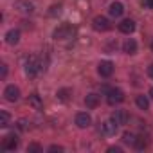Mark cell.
Listing matches in <instances>:
<instances>
[{
    "label": "cell",
    "instance_id": "f546056e",
    "mask_svg": "<svg viewBox=\"0 0 153 153\" xmlns=\"http://www.w3.org/2000/svg\"><path fill=\"white\" fill-rule=\"evenodd\" d=\"M149 97H151V99H153V88H151V90H149Z\"/></svg>",
    "mask_w": 153,
    "mask_h": 153
},
{
    "label": "cell",
    "instance_id": "ac0fdd59",
    "mask_svg": "<svg viewBox=\"0 0 153 153\" xmlns=\"http://www.w3.org/2000/svg\"><path fill=\"white\" fill-rule=\"evenodd\" d=\"M135 103H137V106H139L140 110H148V108H149V101H148L146 96H137V97H135Z\"/></svg>",
    "mask_w": 153,
    "mask_h": 153
},
{
    "label": "cell",
    "instance_id": "4316f807",
    "mask_svg": "<svg viewBox=\"0 0 153 153\" xmlns=\"http://www.w3.org/2000/svg\"><path fill=\"white\" fill-rule=\"evenodd\" d=\"M121 151H123V149H121L119 146H110V148H108V153H121Z\"/></svg>",
    "mask_w": 153,
    "mask_h": 153
},
{
    "label": "cell",
    "instance_id": "7402d4cb",
    "mask_svg": "<svg viewBox=\"0 0 153 153\" xmlns=\"http://www.w3.org/2000/svg\"><path fill=\"white\" fill-rule=\"evenodd\" d=\"M137 149H144L146 146H148V140L144 139V137H137V140H135V144H133Z\"/></svg>",
    "mask_w": 153,
    "mask_h": 153
},
{
    "label": "cell",
    "instance_id": "7c38bea8",
    "mask_svg": "<svg viewBox=\"0 0 153 153\" xmlns=\"http://www.w3.org/2000/svg\"><path fill=\"white\" fill-rule=\"evenodd\" d=\"M123 11H124V7H123V4H121V2H112V4H110V9H108L110 16L119 18V16L123 15Z\"/></svg>",
    "mask_w": 153,
    "mask_h": 153
},
{
    "label": "cell",
    "instance_id": "ffe728a7",
    "mask_svg": "<svg viewBox=\"0 0 153 153\" xmlns=\"http://www.w3.org/2000/svg\"><path fill=\"white\" fill-rule=\"evenodd\" d=\"M135 140H137V137L133 135V133H130V131H126V133H123V142L124 144H135Z\"/></svg>",
    "mask_w": 153,
    "mask_h": 153
},
{
    "label": "cell",
    "instance_id": "8992f818",
    "mask_svg": "<svg viewBox=\"0 0 153 153\" xmlns=\"http://www.w3.org/2000/svg\"><path fill=\"white\" fill-rule=\"evenodd\" d=\"M97 72H99V76H103V78H110L112 72H114V63L112 61H101L97 65Z\"/></svg>",
    "mask_w": 153,
    "mask_h": 153
},
{
    "label": "cell",
    "instance_id": "6da1fadb",
    "mask_svg": "<svg viewBox=\"0 0 153 153\" xmlns=\"http://www.w3.org/2000/svg\"><path fill=\"white\" fill-rule=\"evenodd\" d=\"M42 68H43V67L40 65V61H38L36 56H31V58L27 59V63H25V74L29 76V78H34V76H36Z\"/></svg>",
    "mask_w": 153,
    "mask_h": 153
},
{
    "label": "cell",
    "instance_id": "30bf717a",
    "mask_svg": "<svg viewBox=\"0 0 153 153\" xmlns=\"http://www.w3.org/2000/svg\"><path fill=\"white\" fill-rule=\"evenodd\" d=\"M112 121L117 123V124H126V121H128V112H126V110H115V112L112 114Z\"/></svg>",
    "mask_w": 153,
    "mask_h": 153
},
{
    "label": "cell",
    "instance_id": "2e32d148",
    "mask_svg": "<svg viewBox=\"0 0 153 153\" xmlns=\"http://www.w3.org/2000/svg\"><path fill=\"white\" fill-rule=\"evenodd\" d=\"M85 105H87V108H96L99 105V96L97 94H88L85 97Z\"/></svg>",
    "mask_w": 153,
    "mask_h": 153
},
{
    "label": "cell",
    "instance_id": "ba28073f",
    "mask_svg": "<svg viewBox=\"0 0 153 153\" xmlns=\"http://www.w3.org/2000/svg\"><path fill=\"white\" fill-rule=\"evenodd\" d=\"M90 123H92V119H90V115L87 112H79L78 115H76V124H78L79 128H88Z\"/></svg>",
    "mask_w": 153,
    "mask_h": 153
},
{
    "label": "cell",
    "instance_id": "83f0119b",
    "mask_svg": "<svg viewBox=\"0 0 153 153\" xmlns=\"http://www.w3.org/2000/svg\"><path fill=\"white\" fill-rule=\"evenodd\" d=\"M6 74H7V65H2V78H6Z\"/></svg>",
    "mask_w": 153,
    "mask_h": 153
},
{
    "label": "cell",
    "instance_id": "4fadbf2b",
    "mask_svg": "<svg viewBox=\"0 0 153 153\" xmlns=\"http://www.w3.org/2000/svg\"><path fill=\"white\" fill-rule=\"evenodd\" d=\"M15 7H16L18 11H22V13H33V9H34L29 0H18V2L15 4Z\"/></svg>",
    "mask_w": 153,
    "mask_h": 153
},
{
    "label": "cell",
    "instance_id": "277c9868",
    "mask_svg": "<svg viewBox=\"0 0 153 153\" xmlns=\"http://www.w3.org/2000/svg\"><path fill=\"white\" fill-rule=\"evenodd\" d=\"M124 99V94H123V90H119V88H110V92H108V96H106V101H108V105H119L121 101Z\"/></svg>",
    "mask_w": 153,
    "mask_h": 153
},
{
    "label": "cell",
    "instance_id": "5bb4252c",
    "mask_svg": "<svg viewBox=\"0 0 153 153\" xmlns=\"http://www.w3.org/2000/svg\"><path fill=\"white\" fill-rule=\"evenodd\" d=\"M6 42H7L9 45H16V43L20 42V31H16V29L7 31V34H6Z\"/></svg>",
    "mask_w": 153,
    "mask_h": 153
},
{
    "label": "cell",
    "instance_id": "d4e9b609",
    "mask_svg": "<svg viewBox=\"0 0 153 153\" xmlns=\"http://www.w3.org/2000/svg\"><path fill=\"white\" fill-rule=\"evenodd\" d=\"M59 11H61V6H52L51 7V15L54 16V15H59Z\"/></svg>",
    "mask_w": 153,
    "mask_h": 153
},
{
    "label": "cell",
    "instance_id": "8fae6325",
    "mask_svg": "<svg viewBox=\"0 0 153 153\" xmlns=\"http://www.w3.org/2000/svg\"><path fill=\"white\" fill-rule=\"evenodd\" d=\"M101 131H103L105 135H115V131H117V123H114V121L103 123V124H101Z\"/></svg>",
    "mask_w": 153,
    "mask_h": 153
},
{
    "label": "cell",
    "instance_id": "4dcf8cb0",
    "mask_svg": "<svg viewBox=\"0 0 153 153\" xmlns=\"http://www.w3.org/2000/svg\"><path fill=\"white\" fill-rule=\"evenodd\" d=\"M151 51H153V42H151Z\"/></svg>",
    "mask_w": 153,
    "mask_h": 153
},
{
    "label": "cell",
    "instance_id": "cb8c5ba5",
    "mask_svg": "<svg viewBox=\"0 0 153 153\" xmlns=\"http://www.w3.org/2000/svg\"><path fill=\"white\" fill-rule=\"evenodd\" d=\"M144 9H153V0H140Z\"/></svg>",
    "mask_w": 153,
    "mask_h": 153
},
{
    "label": "cell",
    "instance_id": "603a6c76",
    "mask_svg": "<svg viewBox=\"0 0 153 153\" xmlns=\"http://www.w3.org/2000/svg\"><path fill=\"white\" fill-rule=\"evenodd\" d=\"M27 151H29V153H42V151H43V148H42L40 144L33 142V144H29V146H27Z\"/></svg>",
    "mask_w": 153,
    "mask_h": 153
},
{
    "label": "cell",
    "instance_id": "f1b7e54d",
    "mask_svg": "<svg viewBox=\"0 0 153 153\" xmlns=\"http://www.w3.org/2000/svg\"><path fill=\"white\" fill-rule=\"evenodd\" d=\"M148 74H149V76H151V78H153V63H151V65L148 67Z\"/></svg>",
    "mask_w": 153,
    "mask_h": 153
},
{
    "label": "cell",
    "instance_id": "484cf974",
    "mask_svg": "<svg viewBox=\"0 0 153 153\" xmlns=\"http://www.w3.org/2000/svg\"><path fill=\"white\" fill-rule=\"evenodd\" d=\"M49 151H63V146H58V144H52V146H49Z\"/></svg>",
    "mask_w": 153,
    "mask_h": 153
},
{
    "label": "cell",
    "instance_id": "9c48e42d",
    "mask_svg": "<svg viewBox=\"0 0 153 153\" xmlns=\"http://www.w3.org/2000/svg\"><path fill=\"white\" fill-rule=\"evenodd\" d=\"M119 31L121 33H124V34H131L133 31H135V22L133 20H123L121 24H119Z\"/></svg>",
    "mask_w": 153,
    "mask_h": 153
},
{
    "label": "cell",
    "instance_id": "3957f363",
    "mask_svg": "<svg viewBox=\"0 0 153 153\" xmlns=\"http://www.w3.org/2000/svg\"><path fill=\"white\" fill-rule=\"evenodd\" d=\"M16 148H18V137H16L15 133L6 135V137L2 139V149H6V151H13V149H16Z\"/></svg>",
    "mask_w": 153,
    "mask_h": 153
},
{
    "label": "cell",
    "instance_id": "7a4b0ae2",
    "mask_svg": "<svg viewBox=\"0 0 153 153\" xmlns=\"http://www.w3.org/2000/svg\"><path fill=\"white\" fill-rule=\"evenodd\" d=\"M74 36V27L70 24H61L56 31H54V38L56 40H67Z\"/></svg>",
    "mask_w": 153,
    "mask_h": 153
},
{
    "label": "cell",
    "instance_id": "44dd1931",
    "mask_svg": "<svg viewBox=\"0 0 153 153\" xmlns=\"http://www.w3.org/2000/svg\"><path fill=\"white\" fill-rule=\"evenodd\" d=\"M7 124H9V114L2 110V112H0V126H2V128H6Z\"/></svg>",
    "mask_w": 153,
    "mask_h": 153
},
{
    "label": "cell",
    "instance_id": "52a82bcc",
    "mask_svg": "<svg viewBox=\"0 0 153 153\" xmlns=\"http://www.w3.org/2000/svg\"><path fill=\"white\" fill-rule=\"evenodd\" d=\"M92 25H94L96 31H108V29H110V22H108V18H105V16H96L94 22H92Z\"/></svg>",
    "mask_w": 153,
    "mask_h": 153
},
{
    "label": "cell",
    "instance_id": "9a60e30c",
    "mask_svg": "<svg viewBox=\"0 0 153 153\" xmlns=\"http://www.w3.org/2000/svg\"><path fill=\"white\" fill-rule=\"evenodd\" d=\"M123 51H124L126 54H135V52H137V42H135L133 38H128V40L123 43Z\"/></svg>",
    "mask_w": 153,
    "mask_h": 153
},
{
    "label": "cell",
    "instance_id": "d6986e66",
    "mask_svg": "<svg viewBox=\"0 0 153 153\" xmlns=\"http://www.w3.org/2000/svg\"><path fill=\"white\" fill-rule=\"evenodd\" d=\"M70 94H72V90L70 88H61V90H58V99L59 101H68V97H70Z\"/></svg>",
    "mask_w": 153,
    "mask_h": 153
},
{
    "label": "cell",
    "instance_id": "5b68a950",
    "mask_svg": "<svg viewBox=\"0 0 153 153\" xmlns=\"http://www.w3.org/2000/svg\"><path fill=\"white\" fill-rule=\"evenodd\" d=\"M4 96H6V101L15 103V101H18V97H20V88L15 87V85H9V87L4 90Z\"/></svg>",
    "mask_w": 153,
    "mask_h": 153
},
{
    "label": "cell",
    "instance_id": "e0dca14e",
    "mask_svg": "<svg viewBox=\"0 0 153 153\" xmlns=\"http://www.w3.org/2000/svg\"><path fill=\"white\" fill-rule=\"evenodd\" d=\"M29 105L34 108V110H40L42 106H43V103H42V99H40V96H36V94H33V96H29Z\"/></svg>",
    "mask_w": 153,
    "mask_h": 153
}]
</instances>
